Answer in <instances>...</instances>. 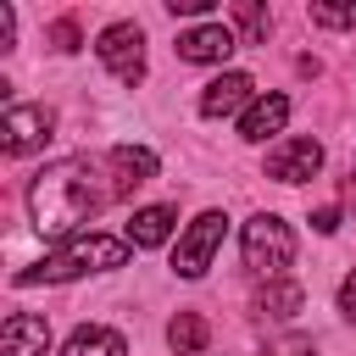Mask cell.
Instances as JSON below:
<instances>
[{
  "mask_svg": "<svg viewBox=\"0 0 356 356\" xmlns=\"http://www.w3.org/2000/svg\"><path fill=\"white\" fill-rule=\"evenodd\" d=\"M128 261V239H111V234H78L67 239L56 256H44L39 267H22L17 284H67L78 273H106V267H122Z\"/></svg>",
  "mask_w": 356,
  "mask_h": 356,
  "instance_id": "cell-2",
  "label": "cell"
},
{
  "mask_svg": "<svg viewBox=\"0 0 356 356\" xmlns=\"http://www.w3.org/2000/svg\"><path fill=\"white\" fill-rule=\"evenodd\" d=\"M172 206H145V211H134V222H128V245H139V250H156L167 234H172Z\"/></svg>",
  "mask_w": 356,
  "mask_h": 356,
  "instance_id": "cell-13",
  "label": "cell"
},
{
  "mask_svg": "<svg viewBox=\"0 0 356 356\" xmlns=\"http://www.w3.org/2000/svg\"><path fill=\"white\" fill-rule=\"evenodd\" d=\"M50 128H56L50 106H6L0 139H6V150H11V156H22V150H39V145L50 139Z\"/></svg>",
  "mask_w": 356,
  "mask_h": 356,
  "instance_id": "cell-6",
  "label": "cell"
},
{
  "mask_svg": "<svg viewBox=\"0 0 356 356\" xmlns=\"http://www.w3.org/2000/svg\"><path fill=\"white\" fill-rule=\"evenodd\" d=\"M106 200H111V189L95 184V167H89L83 156L56 161V167H44V172L28 184V211H33V228H39L44 239H67V234L83 228Z\"/></svg>",
  "mask_w": 356,
  "mask_h": 356,
  "instance_id": "cell-1",
  "label": "cell"
},
{
  "mask_svg": "<svg viewBox=\"0 0 356 356\" xmlns=\"http://www.w3.org/2000/svg\"><path fill=\"white\" fill-rule=\"evenodd\" d=\"M61 356H122V334L117 328H78Z\"/></svg>",
  "mask_w": 356,
  "mask_h": 356,
  "instance_id": "cell-16",
  "label": "cell"
},
{
  "mask_svg": "<svg viewBox=\"0 0 356 356\" xmlns=\"http://www.w3.org/2000/svg\"><path fill=\"white\" fill-rule=\"evenodd\" d=\"M306 17L317 28H356V6H312Z\"/></svg>",
  "mask_w": 356,
  "mask_h": 356,
  "instance_id": "cell-17",
  "label": "cell"
},
{
  "mask_svg": "<svg viewBox=\"0 0 356 356\" xmlns=\"http://www.w3.org/2000/svg\"><path fill=\"white\" fill-rule=\"evenodd\" d=\"M323 167V145L317 139H284L278 150H267V172L278 184H306Z\"/></svg>",
  "mask_w": 356,
  "mask_h": 356,
  "instance_id": "cell-7",
  "label": "cell"
},
{
  "mask_svg": "<svg viewBox=\"0 0 356 356\" xmlns=\"http://www.w3.org/2000/svg\"><path fill=\"white\" fill-rule=\"evenodd\" d=\"M95 50H100V61H106L122 83H139V78H145V33H139L134 22H111Z\"/></svg>",
  "mask_w": 356,
  "mask_h": 356,
  "instance_id": "cell-5",
  "label": "cell"
},
{
  "mask_svg": "<svg viewBox=\"0 0 356 356\" xmlns=\"http://www.w3.org/2000/svg\"><path fill=\"white\" fill-rule=\"evenodd\" d=\"M172 50H178L184 61H228V56L239 50V39H234L222 22H200V28H184Z\"/></svg>",
  "mask_w": 356,
  "mask_h": 356,
  "instance_id": "cell-8",
  "label": "cell"
},
{
  "mask_svg": "<svg viewBox=\"0 0 356 356\" xmlns=\"http://www.w3.org/2000/svg\"><path fill=\"white\" fill-rule=\"evenodd\" d=\"M222 234H228V217L222 211H200L189 222V234L178 239V250H172V273L178 278H200L211 267V250L222 245Z\"/></svg>",
  "mask_w": 356,
  "mask_h": 356,
  "instance_id": "cell-4",
  "label": "cell"
},
{
  "mask_svg": "<svg viewBox=\"0 0 356 356\" xmlns=\"http://www.w3.org/2000/svg\"><path fill=\"white\" fill-rule=\"evenodd\" d=\"M245 100H250V78H245V72H222V78L206 83L200 111H206V117H228V111H239Z\"/></svg>",
  "mask_w": 356,
  "mask_h": 356,
  "instance_id": "cell-12",
  "label": "cell"
},
{
  "mask_svg": "<svg viewBox=\"0 0 356 356\" xmlns=\"http://www.w3.org/2000/svg\"><path fill=\"white\" fill-rule=\"evenodd\" d=\"M289 122V95H261L245 117H239V139H250V145H261L267 134H278Z\"/></svg>",
  "mask_w": 356,
  "mask_h": 356,
  "instance_id": "cell-11",
  "label": "cell"
},
{
  "mask_svg": "<svg viewBox=\"0 0 356 356\" xmlns=\"http://www.w3.org/2000/svg\"><path fill=\"white\" fill-rule=\"evenodd\" d=\"M350 172H356V161H350Z\"/></svg>",
  "mask_w": 356,
  "mask_h": 356,
  "instance_id": "cell-22",
  "label": "cell"
},
{
  "mask_svg": "<svg viewBox=\"0 0 356 356\" xmlns=\"http://www.w3.org/2000/svg\"><path fill=\"white\" fill-rule=\"evenodd\" d=\"M206 339H211V328H206V317H200V312H178V317L167 323V345H172L178 356H200V350H206Z\"/></svg>",
  "mask_w": 356,
  "mask_h": 356,
  "instance_id": "cell-14",
  "label": "cell"
},
{
  "mask_svg": "<svg viewBox=\"0 0 356 356\" xmlns=\"http://www.w3.org/2000/svg\"><path fill=\"white\" fill-rule=\"evenodd\" d=\"M339 312H345V317L356 323V273H350V278L339 284Z\"/></svg>",
  "mask_w": 356,
  "mask_h": 356,
  "instance_id": "cell-21",
  "label": "cell"
},
{
  "mask_svg": "<svg viewBox=\"0 0 356 356\" xmlns=\"http://www.w3.org/2000/svg\"><path fill=\"white\" fill-rule=\"evenodd\" d=\"M256 306H261L267 317H295V312L306 306V289H300V284H289V278H273V284L256 295Z\"/></svg>",
  "mask_w": 356,
  "mask_h": 356,
  "instance_id": "cell-15",
  "label": "cell"
},
{
  "mask_svg": "<svg viewBox=\"0 0 356 356\" xmlns=\"http://www.w3.org/2000/svg\"><path fill=\"white\" fill-rule=\"evenodd\" d=\"M50 350V323L33 312H11L6 317V356H44Z\"/></svg>",
  "mask_w": 356,
  "mask_h": 356,
  "instance_id": "cell-10",
  "label": "cell"
},
{
  "mask_svg": "<svg viewBox=\"0 0 356 356\" xmlns=\"http://www.w3.org/2000/svg\"><path fill=\"white\" fill-rule=\"evenodd\" d=\"M289 261H295V234H289V222H278V217H267V211L250 217V222H245V267L278 278Z\"/></svg>",
  "mask_w": 356,
  "mask_h": 356,
  "instance_id": "cell-3",
  "label": "cell"
},
{
  "mask_svg": "<svg viewBox=\"0 0 356 356\" xmlns=\"http://www.w3.org/2000/svg\"><path fill=\"white\" fill-rule=\"evenodd\" d=\"M50 44H56V50H78V22H72V17L50 22Z\"/></svg>",
  "mask_w": 356,
  "mask_h": 356,
  "instance_id": "cell-19",
  "label": "cell"
},
{
  "mask_svg": "<svg viewBox=\"0 0 356 356\" xmlns=\"http://www.w3.org/2000/svg\"><path fill=\"white\" fill-rule=\"evenodd\" d=\"M111 195H134L139 184H150L156 178V156L150 150H139V145H117L111 150Z\"/></svg>",
  "mask_w": 356,
  "mask_h": 356,
  "instance_id": "cell-9",
  "label": "cell"
},
{
  "mask_svg": "<svg viewBox=\"0 0 356 356\" xmlns=\"http://www.w3.org/2000/svg\"><path fill=\"white\" fill-rule=\"evenodd\" d=\"M312 228H317V234H334V228H339V206H323V211H312Z\"/></svg>",
  "mask_w": 356,
  "mask_h": 356,
  "instance_id": "cell-20",
  "label": "cell"
},
{
  "mask_svg": "<svg viewBox=\"0 0 356 356\" xmlns=\"http://www.w3.org/2000/svg\"><path fill=\"white\" fill-rule=\"evenodd\" d=\"M234 17H239V28H245L250 39H267V11H261V6H234Z\"/></svg>",
  "mask_w": 356,
  "mask_h": 356,
  "instance_id": "cell-18",
  "label": "cell"
}]
</instances>
